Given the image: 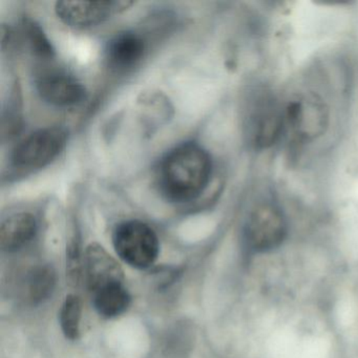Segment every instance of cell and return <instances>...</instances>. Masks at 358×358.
I'll list each match as a JSON object with an SVG mask.
<instances>
[{
	"instance_id": "1",
	"label": "cell",
	"mask_w": 358,
	"mask_h": 358,
	"mask_svg": "<svg viewBox=\"0 0 358 358\" xmlns=\"http://www.w3.org/2000/svg\"><path fill=\"white\" fill-rule=\"evenodd\" d=\"M213 161L207 150L194 142L176 146L157 169V186L169 202L187 203L208 186Z\"/></svg>"
},
{
	"instance_id": "2",
	"label": "cell",
	"mask_w": 358,
	"mask_h": 358,
	"mask_svg": "<svg viewBox=\"0 0 358 358\" xmlns=\"http://www.w3.org/2000/svg\"><path fill=\"white\" fill-rule=\"evenodd\" d=\"M244 134L255 150L273 146L285 134L284 106L266 92L255 94L245 110Z\"/></svg>"
},
{
	"instance_id": "3",
	"label": "cell",
	"mask_w": 358,
	"mask_h": 358,
	"mask_svg": "<svg viewBox=\"0 0 358 358\" xmlns=\"http://www.w3.org/2000/svg\"><path fill=\"white\" fill-rule=\"evenodd\" d=\"M113 244L119 257L137 269L150 267L158 259L160 251L156 232L138 220L119 224L113 234Z\"/></svg>"
},
{
	"instance_id": "4",
	"label": "cell",
	"mask_w": 358,
	"mask_h": 358,
	"mask_svg": "<svg viewBox=\"0 0 358 358\" xmlns=\"http://www.w3.org/2000/svg\"><path fill=\"white\" fill-rule=\"evenodd\" d=\"M287 234L288 223L282 209L272 203H262L247 219L245 243L252 252H268L280 247Z\"/></svg>"
},
{
	"instance_id": "5",
	"label": "cell",
	"mask_w": 358,
	"mask_h": 358,
	"mask_svg": "<svg viewBox=\"0 0 358 358\" xmlns=\"http://www.w3.org/2000/svg\"><path fill=\"white\" fill-rule=\"evenodd\" d=\"M285 133L301 141H313L328 127L329 112L324 102L314 94H303L284 106Z\"/></svg>"
},
{
	"instance_id": "6",
	"label": "cell",
	"mask_w": 358,
	"mask_h": 358,
	"mask_svg": "<svg viewBox=\"0 0 358 358\" xmlns=\"http://www.w3.org/2000/svg\"><path fill=\"white\" fill-rule=\"evenodd\" d=\"M68 133L59 127L37 129L22 139L12 152V163L22 169L47 166L66 148Z\"/></svg>"
},
{
	"instance_id": "7",
	"label": "cell",
	"mask_w": 358,
	"mask_h": 358,
	"mask_svg": "<svg viewBox=\"0 0 358 358\" xmlns=\"http://www.w3.org/2000/svg\"><path fill=\"white\" fill-rule=\"evenodd\" d=\"M35 83L41 97L57 108L78 106L87 98L85 85L62 69L43 68L37 73Z\"/></svg>"
},
{
	"instance_id": "8",
	"label": "cell",
	"mask_w": 358,
	"mask_h": 358,
	"mask_svg": "<svg viewBox=\"0 0 358 358\" xmlns=\"http://www.w3.org/2000/svg\"><path fill=\"white\" fill-rule=\"evenodd\" d=\"M133 5V1H58L55 10L66 26L87 29L102 24Z\"/></svg>"
},
{
	"instance_id": "9",
	"label": "cell",
	"mask_w": 358,
	"mask_h": 358,
	"mask_svg": "<svg viewBox=\"0 0 358 358\" xmlns=\"http://www.w3.org/2000/svg\"><path fill=\"white\" fill-rule=\"evenodd\" d=\"M83 273L92 294L108 285L123 282V270L116 259L99 244L87 246L83 257Z\"/></svg>"
},
{
	"instance_id": "10",
	"label": "cell",
	"mask_w": 358,
	"mask_h": 358,
	"mask_svg": "<svg viewBox=\"0 0 358 358\" xmlns=\"http://www.w3.org/2000/svg\"><path fill=\"white\" fill-rule=\"evenodd\" d=\"M145 53L146 43L143 37L133 31H124L108 41L106 50V64L115 72H127L142 62Z\"/></svg>"
},
{
	"instance_id": "11",
	"label": "cell",
	"mask_w": 358,
	"mask_h": 358,
	"mask_svg": "<svg viewBox=\"0 0 358 358\" xmlns=\"http://www.w3.org/2000/svg\"><path fill=\"white\" fill-rule=\"evenodd\" d=\"M37 229L36 219L31 213L10 215L0 226V247L5 252H16L35 238Z\"/></svg>"
},
{
	"instance_id": "12",
	"label": "cell",
	"mask_w": 358,
	"mask_h": 358,
	"mask_svg": "<svg viewBox=\"0 0 358 358\" xmlns=\"http://www.w3.org/2000/svg\"><path fill=\"white\" fill-rule=\"evenodd\" d=\"M92 295L94 307L100 315L106 318L121 315L131 305V295L123 282L108 285Z\"/></svg>"
},
{
	"instance_id": "13",
	"label": "cell",
	"mask_w": 358,
	"mask_h": 358,
	"mask_svg": "<svg viewBox=\"0 0 358 358\" xmlns=\"http://www.w3.org/2000/svg\"><path fill=\"white\" fill-rule=\"evenodd\" d=\"M56 286V273L49 265L33 268L26 276L24 294L31 305H39L50 299Z\"/></svg>"
},
{
	"instance_id": "14",
	"label": "cell",
	"mask_w": 358,
	"mask_h": 358,
	"mask_svg": "<svg viewBox=\"0 0 358 358\" xmlns=\"http://www.w3.org/2000/svg\"><path fill=\"white\" fill-rule=\"evenodd\" d=\"M20 32H22V41L28 45L33 55L41 60H49L53 58V45L50 43L39 24L33 22L32 20L26 18L20 24Z\"/></svg>"
},
{
	"instance_id": "15",
	"label": "cell",
	"mask_w": 358,
	"mask_h": 358,
	"mask_svg": "<svg viewBox=\"0 0 358 358\" xmlns=\"http://www.w3.org/2000/svg\"><path fill=\"white\" fill-rule=\"evenodd\" d=\"M81 314L80 299L77 295L69 294L60 309L59 320L64 336L71 341H76L80 335Z\"/></svg>"
},
{
	"instance_id": "16",
	"label": "cell",
	"mask_w": 358,
	"mask_h": 358,
	"mask_svg": "<svg viewBox=\"0 0 358 358\" xmlns=\"http://www.w3.org/2000/svg\"><path fill=\"white\" fill-rule=\"evenodd\" d=\"M83 259H81L80 246L77 241H72L69 244L66 251V274L72 284H78L83 270Z\"/></svg>"
},
{
	"instance_id": "17",
	"label": "cell",
	"mask_w": 358,
	"mask_h": 358,
	"mask_svg": "<svg viewBox=\"0 0 358 358\" xmlns=\"http://www.w3.org/2000/svg\"><path fill=\"white\" fill-rule=\"evenodd\" d=\"M181 329L177 330V334H173L167 339L166 347L165 351L167 355L173 356V357H181L186 355V351L189 349L190 341L189 335L186 333L185 335L181 334Z\"/></svg>"
}]
</instances>
